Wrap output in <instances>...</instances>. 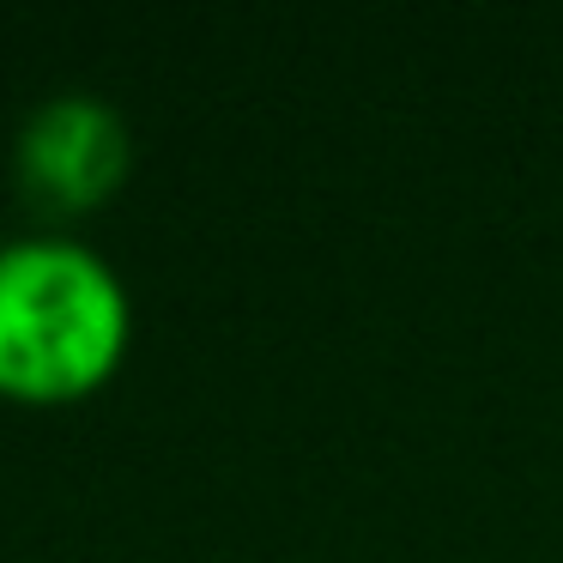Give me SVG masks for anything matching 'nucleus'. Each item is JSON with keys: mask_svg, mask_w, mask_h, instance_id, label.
<instances>
[{"mask_svg": "<svg viewBox=\"0 0 563 563\" xmlns=\"http://www.w3.org/2000/svg\"><path fill=\"white\" fill-rule=\"evenodd\" d=\"M134 345V297L110 255L67 231L0 236V400H91Z\"/></svg>", "mask_w": 563, "mask_h": 563, "instance_id": "1", "label": "nucleus"}, {"mask_svg": "<svg viewBox=\"0 0 563 563\" xmlns=\"http://www.w3.org/2000/svg\"><path fill=\"white\" fill-rule=\"evenodd\" d=\"M134 170V128L98 91H55L19 122L13 176L49 212H98Z\"/></svg>", "mask_w": 563, "mask_h": 563, "instance_id": "2", "label": "nucleus"}]
</instances>
